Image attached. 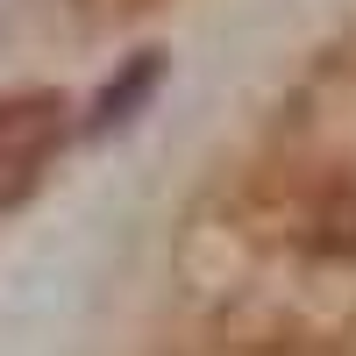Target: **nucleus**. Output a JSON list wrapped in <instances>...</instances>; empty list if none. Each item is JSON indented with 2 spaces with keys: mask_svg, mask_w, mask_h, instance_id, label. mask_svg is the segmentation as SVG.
Instances as JSON below:
<instances>
[{
  "mask_svg": "<svg viewBox=\"0 0 356 356\" xmlns=\"http://www.w3.org/2000/svg\"><path fill=\"white\" fill-rule=\"evenodd\" d=\"M307 243L328 250V257H356V178H328L321 200L307 207Z\"/></svg>",
  "mask_w": 356,
  "mask_h": 356,
  "instance_id": "nucleus-2",
  "label": "nucleus"
},
{
  "mask_svg": "<svg viewBox=\"0 0 356 356\" xmlns=\"http://www.w3.org/2000/svg\"><path fill=\"white\" fill-rule=\"evenodd\" d=\"M65 100L57 93H8L0 100V207H22L65 150Z\"/></svg>",
  "mask_w": 356,
  "mask_h": 356,
  "instance_id": "nucleus-1",
  "label": "nucleus"
}]
</instances>
